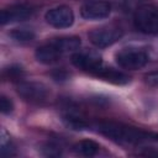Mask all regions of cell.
<instances>
[{"mask_svg": "<svg viewBox=\"0 0 158 158\" xmlns=\"http://www.w3.org/2000/svg\"><path fill=\"white\" fill-rule=\"evenodd\" d=\"M99 149H100V146L95 141H91V139H83V141L77 142L73 146V151L77 154L83 156V157H94L96 156Z\"/></svg>", "mask_w": 158, "mask_h": 158, "instance_id": "4fadbf2b", "label": "cell"}, {"mask_svg": "<svg viewBox=\"0 0 158 158\" xmlns=\"http://www.w3.org/2000/svg\"><path fill=\"white\" fill-rule=\"evenodd\" d=\"M62 120H63L64 125L72 130H79L80 131V130L88 128V126H89V123L84 118H81L80 116L74 115V114H65Z\"/></svg>", "mask_w": 158, "mask_h": 158, "instance_id": "5bb4252c", "label": "cell"}, {"mask_svg": "<svg viewBox=\"0 0 158 158\" xmlns=\"http://www.w3.org/2000/svg\"><path fill=\"white\" fill-rule=\"evenodd\" d=\"M141 156H158V151H156V152H151V151H147V152H142V153H139Z\"/></svg>", "mask_w": 158, "mask_h": 158, "instance_id": "7402d4cb", "label": "cell"}, {"mask_svg": "<svg viewBox=\"0 0 158 158\" xmlns=\"http://www.w3.org/2000/svg\"><path fill=\"white\" fill-rule=\"evenodd\" d=\"M110 12L111 5L102 0H89L80 7V15L86 20H102L109 17Z\"/></svg>", "mask_w": 158, "mask_h": 158, "instance_id": "52a82bcc", "label": "cell"}, {"mask_svg": "<svg viewBox=\"0 0 158 158\" xmlns=\"http://www.w3.org/2000/svg\"><path fill=\"white\" fill-rule=\"evenodd\" d=\"M116 62L123 69L137 70L147 64L148 56L138 48H123L116 54Z\"/></svg>", "mask_w": 158, "mask_h": 158, "instance_id": "5b68a950", "label": "cell"}, {"mask_svg": "<svg viewBox=\"0 0 158 158\" xmlns=\"http://www.w3.org/2000/svg\"><path fill=\"white\" fill-rule=\"evenodd\" d=\"M10 36L16 42H30V41H32L35 38L36 35H35V32L32 30L21 27V28H14L10 32Z\"/></svg>", "mask_w": 158, "mask_h": 158, "instance_id": "9a60e30c", "label": "cell"}, {"mask_svg": "<svg viewBox=\"0 0 158 158\" xmlns=\"http://www.w3.org/2000/svg\"><path fill=\"white\" fill-rule=\"evenodd\" d=\"M62 52L52 43V42H48L46 44H42L40 46L36 52H35V56H36V59L42 63V64H54L57 63L60 57H62Z\"/></svg>", "mask_w": 158, "mask_h": 158, "instance_id": "8fae6325", "label": "cell"}, {"mask_svg": "<svg viewBox=\"0 0 158 158\" xmlns=\"http://www.w3.org/2000/svg\"><path fill=\"white\" fill-rule=\"evenodd\" d=\"M91 75H94L96 78H100L105 81H109L111 84H115V85H125L130 81V77L127 74H125L123 72L116 70L111 67H106L104 63L100 64L91 73Z\"/></svg>", "mask_w": 158, "mask_h": 158, "instance_id": "30bf717a", "label": "cell"}, {"mask_svg": "<svg viewBox=\"0 0 158 158\" xmlns=\"http://www.w3.org/2000/svg\"><path fill=\"white\" fill-rule=\"evenodd\" d=\"M52 75H53V78H54V80H57V81H62V80H65V79H68V73L65 72V70H63V69H57V70H54L53 73H52Z\"/></svg>", "mask_w": 158, "mask_h": 158, "instance_id": "44dd1931", "label": "cell"}, {"mask_svg": "<svg viewBox=\"0 0 158 158\" xmlns=\"http://www.w3.org/2000/svg\"><path fill=\"white\" fill-rule=\"evenodd\" d=\"M144 81L151 86H158V70H154V72L146 74Z\"/></svg>", "mask_w": 158, "mask_h": 158, "instance_id": "ffe728a7", "label": "cell"}, {"mask_svg": "<svg viewBox=\"0 0 158 158\" xmlns=\"http://www.w3.org/2000/svg\"><path fill=\"white\" fill-rule=\"evenodd\" d=\"M1 154L6 156V157H12L16 154L15 147H14L12 142L10 141V137L7 136L5 130L1 131Z\"/></svg>", "mask_w": 158, "mask_h": 158, "instance_id": "e0dca14e", "label": "cell"}, {"mask_svg": "<svg viewBox=\"0 0 158 158\" xmlns=\"http://www.w3.org/2000/svg\"><path fill=\"white\" fill-rule=\"evenodd\" d=\"M46 21L56 28H67L74 22V12L69 6L60 5L46 12Z\"/></svg>", "mask_w": 158, "mask_h": 158, "instance_id": "8992f818", "label": "cell"}, {"mask_svg": "<svg viewBox=\"0 0 158 158\" xmlns=\"http://www.w3.org/2000/svg\"><path fill=\"white\" fill-rule=\"evenodd\" d=\"M63 54L64 53H69V52H75L77 49H79L81 41L78 36H63V37H58L51 41Z\"/></svg>", "mask_w": 158, "mask_h": 158, "instance_id": "7c38bea8", "label": "cell"}, {"mask_svg": "<svg viewBox=\"0 0 158 158\" xmlns=\"http://www.w3.org/2000/svg\"><path fill=\"white\" fill-rule=\"evenodd\" d=\"M135 25L146 35L158 33V7L153 4L139 5L135 11Z\"/></svg>", "mask_w": 158, "mask_h": 158, "instance_id": "7a4b0ae2", "label": "cell"}, {"mask_svg": "<svg viewBox=\"0 0 158 158\" xmlns=\"http://www.w3.org/2000/svg\"><path fill=\"white\" fill-rule=\"evenodd\" d=\"M96 130L102 136L125 144H141L147 142H157L158 133L152 131H146L138 127L125 125L114 121H102L96 123Z\"/></svg>", "mask_w": 158, "mask_h": 158, "instance_id": "6da1fadb", "label": "cell"}, {"mask_svg": "<svg viewBox=\"0 0 158 158\" xmlns=\"http://www.w3.org/2000/svg\"><path fill=\"white\" fill-rule=\"evenodd\" d=\"M17 94L30 104H43L49 98V90L43 83L38 81H20L16 86Z\"/></svg>", "mask_w": 158, "mask_h": 158, "instance_id": "3957f363", "label": "cell"}, {"mask_svg": "<svg viewBox=\"0 0 158 158\" xmlns=\"http://www.w3.org/2000/svg\"><path fill=\"white\" fill-rule=\"evenodd\" d=\"M42 153L46 157H59L62 154V147H60V144L49 141V142H46L43 144Z\"/></svg>", "mask_w": 158, "mask_h": 158, "instance_id": "ac0fdd59", "label": "cell"}, {"mask_svg": "<svg viewBox=\"0 0 158 158\" xmlns=\"http://www.w3.org/2000/svg\"><path fill=\"white\" fill-rule=\"evenodd\" d=\"M122 36L123 30L121 27L116 25H107L93 30L89 33V41L99 48H105L116 43Z\"/></svg>", "mask_w": 158, "mask_h": 158, "instance_id": "277c9868", "label": "cell"}, {"mask_svg": "<svg viewBox=\"0 0 158 158\" xmlns=\"http://www.w3.org/2000/svg\"><path fill=\"white\" fill-rule=\"evenodd\" d=\"M72 63L77 68L91 74L100 64H102V60L101 57L95 52L84 51V52H75L72 56Z\"/></svg>", "mask_w": 158, "mask_h": 158, "instance_id": "ba28073f", "label": "cell"}, {"mask_svg": "<svg viewBox=\"0 0 158 158\" xmlns=\"http://www.w3.org/2000/svg\"><path fill=\"white\" fill-rule=\"evenodd\" d=\"M32 7L25 4H17L12 5L7 9L1 10L0 12V23L6 25L10 22H16V21H22L28 19L32 15Z\"/></svg>", "mask_w": 158, "mask_h": 158, "instance_id": "9c48e42d", "label": "cell"}, {"mask_svg": "<svg viewBox=\"0 0 158 158\" xmlns=\"http://www.w3.org/2000/svg\"><path fill=\"white\" fill-rule=\"evenodd\" d=\"M4 77L11 81H22L25 77V72L20 65H10L9 68L4 69Z\"/></svg>", "mask_w": 158, "mask_h": 158, "instance_id": "2e32d148", "label": "cell"}, {"mask_svg": "<svg viewBox=\"0 0 158 158\" xmlns=\"http://www.w3.org/2000/svg\"><path fill=\"white\" fill-rule=\"evenodd\" d=\"M12 110H14V104H12V101H11L9 98H6L5 95H1V96H0V111H1L2 114L7 115V114L12 112Z\"/></svg>", "mask_w": 158, "mask_h": 158, "instance_id": "d6986e66", "label": "cell"}]
</instances>
